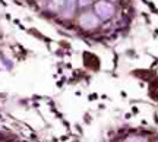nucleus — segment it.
Masks as SVG:
<instances>
[{
    "mask_svg": "<svg viewBox=\"0 0 158 142\" xmlns=\"http://www.w3.org/2000/svg\"><path fill=\"white\" fill-rule=\"evenodd\" d=\"M95 13L97 16L102 19V21H107L110 18L113 16L114 13V7L110 2H106V0H100L98 3L95 5Z\"/></svg>",
    "mask_w": 158,
    "mask_h": 142,
    "instance_id": "obj_1",
    "label": "nucleus"
},
{
    "mask_svg": "<svg viewBox=\"0 0 158 142\" xmlns=\"http://www.w3.org/2000/svg\"><path fill=\"white\" fill-rule=\"evenodd\" d=\"M78 22L84 29H94L98 27L100 19H98V16L94 15V13H82V15L79 16Z\"/></svg>",
    "mask_w": 158,
    "mask_h": 142,
    "instance_id": "obj_2",
    "label": "nucleus"
},
{
    "mask_svg": "<svg viewBox=\"0 0 158 142\" xmlns=\"http://www.w3.org/2000/svg\"><path fill=\"white\" fill-rule=\"evenodd\" d=\"M76 6H78V0H64V6H63L62 9V16L69 19V18L73 16V12L76 9Z\"/></svg>",
    "mask_w": 158,
    "mask_h": 142,
    "instance_id": "obj_3",
    "label": "nucleus"
},
{
    "mask_svg": "<svg viewBox=\"0 0 158 142\" xmlns=\"http://www.w3.org/2000/svg\"><path fill=\"white\" fill-rule=\"evenodd\" d=\"M126 142H147L143 138H139V136H130L126 139Z\"/></svg>",
    "mask_w": 158,
    "mask_h": 142,
    "instance_id": "obj_4",
    "label": "nucleus"
},
{
    "mask_svg": "<svg viewBox=\"0 0 158 142\" xmlns=\"http://www.w3.org/2000/svg\"><path fill=\"white\" fill-rule=\"evenodd\" d=\"M91 3H92V0H78V6H81V7H86Z\"/></svg>",
    "mask_w": 158,
    "mask_h": 142,
    "instance_id": "obj_5",
    "label": "nucleus"
},
{
    "mask_svg": "<svg viewBox=\"0 0 158 142\" xmlns=\"http://www.w3.org/2000/svg\"><path fill=\"white\" fill-rule=\"evenodd\" d=\"M111 2H113V0H111Z\"/></svg>",
    "mask_w": 158,
    "mask_h": 142,
    "instance_id": "obj_6",
    "label": "nucleus"
}]
</instances>
